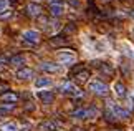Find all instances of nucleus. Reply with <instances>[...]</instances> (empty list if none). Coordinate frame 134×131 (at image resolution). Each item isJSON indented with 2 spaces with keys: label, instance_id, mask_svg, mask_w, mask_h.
<instances>
[{
  "label": "nucleus",
  "instance_id": "nucleus-1",
  "mask_svg": "<svg viewBox=\"0 0 134 131\" xmlns=\"http://www.w3.org/2000/svg\"><path fill=\"white\" fill-rule=\"evenodd\" d=\"M56 60L60 61V65H73L76 61V53L71 50H60L56 53Z\"/></svg>",
  "mask_w": 134,
  "mask_h": 131
},
{
  "label": "nucleus",
  "instance_id": "nucleus-2",
  "mask_svg": "<svg viewBox=\"0 0 134 131\" xmlns=\"http://www.w3.org/2000/svg\"><path fill=\"white\" fill-rule=\"evenodd\" d=\"M60 93L61 95H66V96H81V91H80V88L75 85V83H70V81H66L63 83V85H60Z\"/></svg>",
  "mask_w": 134,
  "mask_h": 131
},
{
  "label": "nucleus",
  "instance_id": "nucleus-3",
  "mask_svg": "<svg viewBox=\"0 0 134 131\" xmlns=\"http://www.w3.org/2000/svg\"><path fill=\"white\" fill-rule=\"evenodd\" d=\"M88 90H90L91 93H94V95L104 96L106 93H108V86H106L103 81H99V80H91V81L88 83Z\"/></svg>",
  "mask_w": 134,
  "mask_h": 131
},
{
  "label": "nucleus",
  "instance_id": "nucleus-4",
  "mask_svg": "<svg viewBox=\"0 0 134 131\" xmlns=\"http://www.w3.org/2000/svg\"><path fill=\"white\" fill-rule=\"evenodd\" d=\"M90 48L94 53H106L108 51V41L104 38H91Z\"/></svg>",
  "mask_w": 134,
  "mask_h": 131
},
{
  "label": "nucleus",
  "instance_id": "nucleus-5",
  "mask_svg": "<svg viewBox=\"0 0 134 131\" xmlns=\"http://www.w3.org/2000/svg\"><path fill=\"white\" fill-rule=\"evenodd\" d=\"M108 109L114 114V118H129V111L126 108L119 106V104L113 103V101H108Z\"/></svg>",
  "mask_w": 134,
  "mask_h": 131
},
{
  "label": "nucleus",
  "instance_id": "nucleus-6",
  "mask_svg": "<svg viewBox=\"0 0 134 131\" xmlns=\"http://www.w3.org/2000/svg\"><path fill=\"white\" fill-rule=\"evenodd\" d=\"M40 68H42L45 73H53V75H56V73H63V66H61L60 63H53V61H43V63L40 65Z\"/></svg>",
  "mask_w": 134,
  "mask_h": 131
},
{
  "label": "nucleus",
  "instance_id": "nucleus-7",
  "mask_svg": "<svg viewBox=\"0 0 134 131\" xmlns=\"http://www.w3.org/2000/svg\"><path fill=\"white\" fill-rule=\"evenodd\" d=\"M22 38H23V41H27V43L35 45V43L40 41V33L37 32V30H25V32L22 33Z\"/></svg>",
  "mask_w": 134,
  "mask_h": 131
},
{
  "label": "nucleus",
  "instance_id": "nucleus-8",
  "mask_svg": "<svg viewBox=\"0 0 134 131\" xmlns=\"http://www.w3.org/2000/svg\"><path fill=\"white\" fill-rule=\"evenodd\" d=\"M51 85H53V81H51V78H48V76H40L33 83L35 90H45V88H50Z\"/></svg>",
  "mask_w": 134,
  "mask_h": 131
},
{
  "label": "nucleus",
  "instance_id": "nucleus-9",
  "mask_svg": "<svg viewBox=\"0 0 134 131\" xmlns=\"http://www.w3.org/2000/svg\"><path fill=\"white\" fill-rule=\"evenodd\" d=\"M37 98H38L42 103L50 104V103H53L55 95H53L51 91H48V90H40V91H37Z\"/></svg>",
  "mask_w": 134,
  "mask_h": 131
},
{
  "label": "nucleus",
  "instance_id": "nucleus-10",
  "mask_svg": "<svg viewBox=\"0 0 134 131\" xmlns=\"http://www.w3.org/2000/svg\"><path fill=\"white\" fill-rule=\"evenodd\" d=\"M113 93H114V96L119 98V99H122V98L127 96V90H126V86L122 85L121 81H116L114 85H113Z\"/></svg>",
  "mask_w": 134,
  "mask_h": 131
},
{
  "label": "nucleus",
  "instance_id": "nucleus-11",
  "mask_svg": "<svg viewBox=\"0 0 134 131\" xmlns=\"http://www.w3.org/2000/svg\"><path fill=\"white\" fill-rule=\"evenodd\" d=\"M33 76V70L32 68H18L17 71H15V78H18V80H30V78Z\"/></svg>",
  "mask_w": 134,
  "mask_h": 131
},
{
  "label": "nucleus",
  "instance_id": "nucleus-12",
  "mask_svg": "<svg viewBox=\"0 0 134 131\" xmlns=\"http://www.w3.org/2000/svg\"><path fill=\"white\" fill-rule=\"evenodd\" d=\"M50 13L53 15V17H60V15H63L65 13V5H63V2L51 3L50 5Z\"/></svg>",
  "mask_w": 134,
  "mask_h": 131
},
{
  "label": "nucleus",
  "instance_id": "nucleus-13",
  "mask_svg": "<svg viewBox=\"0 0 134 131\" xmlns=\"http://www.w3.org/2000/svg\"><path fill=\"white\" fill-rule=\"evenodd\" d=\"M27 12L30 17H40V13H42V7H40L38 3H35V2H30L27 5Z\"/></svg>",
  "mask_w": 134,
  "mask_h": 131
},
{
  "label": "nucleus",
  "instance_id": "nucleus-14",
  "mask_svg": "<svg viewBox=\"0 0 134 131\" xmlns=\"http://www.w3.org/2000/svg\"><path fill=\"white\" fill-rule=\"evenodd\" d=\"M60 128V124L56 121H45L40 124V131H56Z\"/></svg>",
  "mask_w": 134,
  "mask_h": 131
},
{
  "label": "nucleus",
  "instance_id": "nucleus-15",
  "mask_svg": "<svg viewBox=\"0 0 134 131\" xmlns=\"http://www.w3.org/2000/svg\"><path fill=\"white\" fill-rule=\"evenodd\" d=\"M25 61H27V58H25L23 55H15V56H12V58L8 60V63L12 66H22Z\"/></svg>",
  "mask_w": 134,
  "mask_h": 131
},
{
  "label": "nucleus",
  "instance_id": "nucleus-16",
  "mask_svg": "<svg viewBox=\"0 0 134 131\" xmlns=\"http://www.w3.org/2000/svg\"><path fill=\"white\" fill-rule=\"evenodd\" d=\"M75 119H86L88 118V109L86 108H80V109H76V111H73V114H71Z\"/></svg>",
  "mask_w": 134,
  "mask_h": 131
},
{
  "label": "nucleus",
  "instance_id": "nucleus-17",
  "mask_svg": "<svg viewBox=\"0 0 134 131\" xmlns=\"http://www.w3.org/2000/svg\"><path fill=\"white\" fill-rule=\"evenodd\" d=\"M88 76H90V71L81 70V71H78L75 75V80L78 81V83H86V81H88Z\"/></svg>",
  "mask_w": 134,
  "mask_h": 131
},
{
  "label": "nucleus",
  "instance_id": "nucleus-18",
  "mask_svg": "<svg viewBox=\"0 0 134 131\" xmlns=\"http://www.w3.org/2000/svg\"><path fill=\"white\" fill-rule=\"evenodd\" d=\"M17 99H18V95H15V93H10V91L2 93V101H5V103H13Z\"/></svg>",
  "mask_w": 134,
  "mask_h": 131
},
{
  "label": "nucleus",
  "instance_id": "nucleus-19",
  "mask_svg": "<svg viewBox=\"0 0 134 131\" xmlns=\"http://www.w3.org/2000/svg\"><path fill=\"white\" fill-rule=\"evenodd\" d=\"M0 131H20V128H18V124H17V123L10 121V123L2 124V126H0Z\"/></svg>",
  "mask_w": 134,
  "mask_h": 131
},
{
  "label": "nucleus",
  "instance_id": "nucleus-20",
  "mask_svg": "<svg viewBox=\"0 0 134 131\" xmlns=\"http://www.w3.org/2000/svg\"><path fill=\"white\" fill-rule=\"evenodd\" d=\"M121 48H122V53H124L126 56H134V48L127 43V41H122V43H121Z\"/></svg>",
  "mask_w": 134,
  "mask_h": 131
},
{
  "label": "nucleus",
  "instance_id": "nucleus-21",
  "mask_svg": "<svg viewBox=\"0 0 134 131\" xmlns=\"http://www.w3.org/2000/svg\"><path fill=\"white\" fill-rule=\"evenodd\" d=\"M13 104H0V118L2 116H7L10 111H13Z\"/></svg>",
  "mask_w": 134,
  "mask_h": 131
},
{
  "label": "nucleus",
  "instance_id": "nucleus-22",
  "mask_svg": "<svg viewBox=\"0 0 134 131\" xmlns=\"http://www.w3.org/2000/svg\"><path fill=\"white\" fill-rule=\"evenodd\" d=\"M99 70H101L103 73H106V75H113V68H111L109 65H106V63L99 65Z\"/></svg>",
  "mask_w": 134,
  "mask_h": 131
},
{
  "label": "nucleus",
  "instance_id": "nucleus-23",
  "mask_svg": "<svg viewBox=\"0 0 134 131\" xmlns=\"http://www.w3.org/2000/svg\"><path fill=\"white\" fill-rule=\"evenodd\" d=\"M13 15V12L12 10H3V12H0V18L2 20H7V18H10Z\"/></svg>",
  "mask_w": 134,
  "mask_h": 131
},
{
  "label": "nucleus",
  "instance_id": "nucleus-24",
  "mask_svg": "<svg viewBox=\"0 0 134 131\" xmlns=\"http://www.w3.org/2000/svg\"><path fill=\"white\" fill-rule=\"evenodd\" d=\"M53 46H56V45H63V43H66V38H53L50 41Z\"/></svg>",
  "mask_w": 134,
  "mask_h": 131
},
{
  "label": "nucleus",
  "instance_id": "nucleus-25",
  "mask_svg": "<svg viewBox=\"0 0 134 131\" xmlns=\"http://www.w3.org/2000/svg\"><path fill=\"white\" fill-rule=\"evenodd\" d=\"M7 7H8V0H0V12L7 10Z\"/></svg>",
  "mask_w": 134,
  "mask_h": 131
},
{
  "label": "nucleus",
  "instance_id": "nucleus-26",
  "mask_svg": "<svg viewBox=\"0 0 134 131\" xmlns=\"http://www.w3.org/2000/svg\"><path fill=\"white\" fill-rule=\"evenodd\" d=\"M68 3H70L73 8H78V7H80V2H78V0H68Z\"/></svg>",
  "mask_w": 134,
  "mask_h": 131
},
{
  "label": "nucleus",
  "instance_id": "nucleus-27",
  "mask_svg": "<svg viewBox=\"0 0 134 131\" xmlns=\"http://www.w3.org/2000/svg\"><path fill=\"white\" fill-rule=\"evenodd\" d=\"M7 61H8V60H7V56H5L3 53H0V65H3V63H7Z\"/></svg>",
  "mask_w": 134,
  "mask_h": 131
},
{
  "label": "nucleus",
  "instance_id": "nucleus-28",
  "mask_svg": "<svg viewBox=\"0 0 134 131\" xmlns=\"http://www.w3.org/2000/svg\"><path fill=\"white\" fill-rule=\"evenodd\" d=\"M48 2H50V5H51V3H60L61 0H48Z\"/></svg>",
  "mask_w": 134,
  "mask_h": 131
},
{
  "label": "nucleus",
  "instance_id": "nucleus-29",
  "mask_svg": "<svg viewBox=\"0 0 134 131\" xmlns=\"http://www.w3.org/2000/svg\"><path fill=\"white\" fill-rule=\"evenodd\" d=\"M73 131H83V129H81V128H75Z\"/></svg>",
  "mask_w": 134,
  "mask_h": 131
},
{
  "label": "nucleus",
  "instance_id": "nucleus-30",
  "mask_svg": "<svg viewBox=\"0 0 134 131\" xmlns=\"http://www.w3.org/2000/svg\"><path fill=\"white\" fill-rule=\"evenodd\" d=\"M131 17H132V18H134V10H132V12H131Z\"/></svg>",
  "mask_w": 134,
  "mask_h": 131
},
{
  "label": "nucleus",
  "instance_id": "nucleus-31",
  "mask_svg": "<svg viewBox=\"0 0 134 131\" xmlns=\"http://www.w3.org/2000/svg\"><path fill=\"white\" fill-rule=\"evenodd\" d=\"M131 32H132V35H134V27H132V30H131Z\"/></svg>",
  "mask_w": 134,
  "mask_h": 131
},
{
  "label": "nucleus",
  "instance_id": "nucleus-32",
  "mask_svg": "<svg viewBox=\"0 0 134 131\" xmlns=\"http://www.w3.org/2000/svg\"><path fill=\"white\" fill-rule=\"evenodd\" d=\"M104 2H108V0H104Z\"/></svg>",
  "mask_w": 134,
  "mask_h": 131
},
{
  "label": "nucleus",
  "instance_id": "nucleus-33",
  "mask_svg": "<svg viewBox=\"0 0 134 131\" xmlns=\"http://www.w3.org/2000/svg\"><path fill=\"white\" fill-rule=\"evenodd\" d=\"M116 131H119V129H116Z\"/></svg>",
  "mask_w": 134,
  "mask_h": 131
}]
</instances>
